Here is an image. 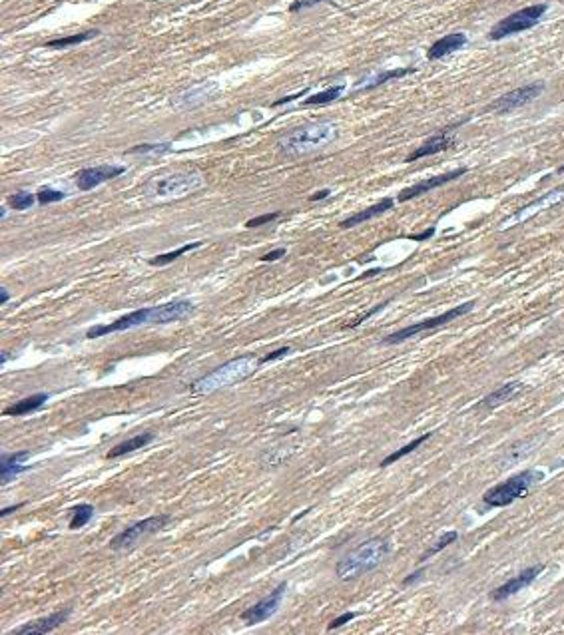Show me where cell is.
Here are the masks:
<instances>
[{"mask_svg":"<svg viewBox=\"0 0 564 635\" xmlns=\"http://www.w3.org/2000/svg\"><path fill=\"white\" fill-rule=\"evenodd\" d=\"M415 72V68H397V70H387V72H379V74H375L371 78H367V80H363V82H359V88H363V90H367V88H377V86H381V84L389 82V80H397V78H403V76H407V74H411Z\"/></svg>","mask_w":564,"mask_h":635,"instance_id":"24","label":"cell"},{"mask_svg":"<svg viewBox=\"0 0 564 635\" xmlns=\"http://www.w3.org/2000/svg\"><path fill=\"white\" fill-rule=\"evenodd\" d=\"M547 10H549L547 4H533V6H526L523 10L509 14L507 18L498 20L495 26L491 28L489 38L491 40H503L507 36H512V34H519V32H524L528 28L537 26L540 18L547 14Z\"/></svg>","mask_w":564,"mask_h":635,"instance_id":"6","label":"cell"},{"mask_svg":"<svg viewBox=\"0 0 564 635\" xmlns=\"http://www.w3.org/2000/svg\"><path fill=\"white\" fill-rule=\"evenodd\" d=\"M168 150H170V144H164V146L156 144V146H136V148L130 150V153H156V155H160Z\"/></svg>","mask_w":564,"mask_h":635,"instance_id":"34","label":"cell"},{"mask_svg":"<svg viewBox=\"0 0 564 635\" xmlns=\"http://www.w3.org/2000/svg\"><path fill=\"white\" fill-rule=\"evenodd\" d=\"M22 506H24V504H13V506L2 508V510H0V518H4V516H8V514H13V512H16V510H20Z\"/></svg>","mask_w":564,"mask_h":635,"instance_id":"41","label":"cell"},{"mask_svg":"<svg viewBox=\"0 0 564 635\" xmlns=\"http://www.w3.org/2000/svg\"><path fill=\"white\" fill-rule=\"evenodd\" d=\"M202 185H204V180L198 171H179V174H170L164 178L151 180L144 188V194L154 199H176V197L192 194Z\"/></svg>","mask_w":564,"mask_h":635,"instance_id":"5","label":"cell"},{"mask_svg":"<svg viewBox=\"0 0 564 635\" xmlns=\"http://www.w3.org/2000/svg\"><path fill=\"white\" fill-rule=\"evenodd\" d=\"M8 360V355H0V365H4Z\"/></svg>","mask_w":564,"mask_h":635,"instance_id":"47","label":"cell"},{"mask_svg":"<svg viewBox=\"0 0 564 635\" xmlns=\"http://www.w3.org/2000/svg\"><path fill=\"white\" fill-rule=\"evenodd\" d=\"M564 199V185L561 188H556V190H552L547 195H542V197H538L537 201H533V204H528V206H524L523 209H519L510 220L503 221V229L505 227H510V225H514V223H519V221H526L528 217H533L535 213L538 211H542V209L551 208L554 204H558V201H563Z\"/></svg>","mask_w":564,"mask_h":635,"instance_id":"16","label":"cell"},{"mask_svg":"<svg viewBox=\"0 0 564 635\" xmlns=\"http://www.w3.org/2000/svg\"><path fill=\"white\" fill-rule=\"evenodd\" d=\"M126 171V167L122 166H92L84 167L76 174V185L80 192H90L94 190L96 185L104 183V181L114 180L118 176H122Z\"/></svg>","mask_w":564,"mask_h":635,"instance_id":"12","label":"cell"},{"mask_svg":"<svg viewBox=\"0 0 564 635\" xmlns=\"http://www.w3.org/2000/svg\"><path fill=\"white\" fill-rule=\"evenodd\" d=\"M299 96H303V92H299V94H293V96L281 98V100H277V102H274V106H281V104H288V102H293V100H297Z\"/></svg>","mask_w":564,"mask_h":635,"instance_id":"43","label":"cell"},{"mask_svg":"<svg viewBox=\"0 0 564 635\" xmlns=\"http://www.w3.org/2000/svg\"><path fill=\"white\" fill-rule=\"evenodd\" d=\"M283 255H285V249L279 247V249H276V251H269V253H265V255H263V257H262V261H263V263L277 261V259H281V257H283Z\"/></svg>","mask_w":564,"mask_h":635,"instance_id":"40","label":"cell"},{"mask_svg":"<svg viewBox=\"0 0 564 635\" xmlns=\"http://www.w3.org/2000/svg\"><path fill=\"white\" fill-rule=\"evenodd\" d=\"M10 301V293L6 289H0V305H6Z\"/></svg>","mask_w":564,"mask_h":635,"instance_id":"46","label":"cell"},{"mask_svg":"<svg viewBox=\"0 0 564 635\" xmlns=\"http://www.w3.org/2000/svg\"><path fill=\"white\" fill-rule=\"evenodd\" d=\"M329 194H331L329 190H321V192H317V194L311 195V197H309V201H319V199H325V197H327Z\"/></svg>","mask_w":564,"mask_h":635,"instance_id":"44","label":"cell"},{"mask_svg":"<svg viewBox=\"0 0 564 635\" xmlns=\"http://www.w3.org/2000/svg\"><path fill=\"white\" fill-rule=\"evenodd\" d=\"M94 36H98V30H86V32L74 34V36H64V38H56V40L46 42V48H68V46H76V44L90 40Z\"/></svg>","mask_w":564,"mask_h":635,"instance_id":"27","label":"cell"},{"mask_svg":"<svg viewBox=\"0 0 564 635\" xmlns=\"http://www.w3.org/2000/svg\"><path fill=\"white\" fill-rule=\"evenodd\" d=\"M151 441H154V432H142L138 436H134L130 441L120 442L118 446H114L110 452H108V458H122V456L130 454V452H136L140 448L148 446Z\"/></svg>","mask_w":564,"mask_h":635,"instance_id":"23","label":"cell"},{"mask_svg":"<svg viewBox=\"0 0 564 635\" xmlns=\"http://www.w3.org/2000/svg\"><path fill=\"white\" fill-rule=\"evenodd\" d=\"M517 390H519V383H507V385H503V387L493 390L491 395H487L482 399L481 406H496V404H500L503 401H509Z\"/></svg>","mask_w":564,"mask_h":635,"instance_id":"26","label":"cell"},{"mask_svg":"<svg viewBox=\"0 0 564 635\" xmlns=\"http://www.w3.org/2000/svg\"><path fill=\"white\" fill-rule=\"evenodd\" d=\"M429 438H431V432H426V434H423V436H419V438H415L413 442H409V444H405V446H403V448H399V450H395V452H393V454H389V456H387V458H383V462H381V466H383V468H385V466H391V464H393V462H397V460H401V458H403V456L411 454V452H413V450H417V448H419V446H421V444H423V442H425V441H429Z\"/></svg>","mask_w":564,"mask_h":635,"instance_id":"28","label":"cell"},{"mask_svg":"<svg viewBox=\"0 0 564 635\" xmlns=\"http://www.w3.org/2000/svg\"><path fill=\"white\" fill-rule=\"evenodd\" d=\"M561 2H564V0H561Z\"/></svg>","mask_w":564,"mask_h":635,"instance_id":"48","label":"cell"},{"mask_svg":"<svg viewBox=\"0 0 564 635\" xmlns=\"http://www.w3.org/2000/svg\"><path fill=\"white\" fill-rule=\"evenodd\" d=\"M148 323H156V307L138 309V311H134V313H128L124 317L116 319L110 325H98V327H92V329H88L86 337H88V339H96V337H104V335H110V332L136 329V327L148 325Z\"/></svg>","mask_w":564,"mask_h":635,"instance_id":"9","label":"cell"},{"mask_svg":"<svg viewBox=\"0 0 564 635\" xmlns=\"http://www.w3.org/2000/svg\"><path fill=\"white\" fill-rule=\"evenodd\" d=\"M70 608H62L54 611V613H50V615H44L40 620H36V622H30L27 625H22V627H16L14 632H10V635H46L50 634V632H54L58 629L62 623L66 622L70 618Z\"/></svg>","mask_w":564,"mask_h":635,"instance_id":"14","label":"cell"},{"mask_svg":"<svg viewBox=\"0 0 564 635\" xmlns=\"http://www.w3.org/2000/svg\"><path fill=\"white\" fill-rule=\"evenodd\" d=\"M168 522H170L168 516H150V518H146V520H140L136 524L128 526V528L122 530L118 536H114L110 542V548L112 550H124V548H130V546L138 544L142 538L160 532Z\"/></svg>","mask_w":564,"mask_h":635,"instance_id":"8","label":"cell"},{"mask_svg":"<svg viewBox=\"0 0 564 635\" xmlns=\"http://www.w3.org/2000/svg\"><path fill=\"white\" fill-rule=\"evenodd\" d=\"M262 365V359H258L255 355L237 357V359L230 360V362L221 365L218 369H214L206 376L198 378L192 385V392L193 395H212V392L221 390V388L234 387L237 383L249 378Z\"/></svg>","mask_w":564,"mask_h":635,"instance_id":"3","label":"cell"},{"mask_svg":"<svg viewBox=\"0 0 564 635\" xmlns=\"http://www.w3.org/2000/svg\"><path fill=\"white\" fill-rule=\"evenodd\" d=\"M465 44H467V36H465L463 32L447 34V36H443V38H439V40L431 44V48H429V52H426V58H429V60H440V58H445V56L453 54L457 50H461Z\"/></svg>","mask_w":564,"mask_h":635,"instance_id":"19","label":"cell"},{"mask_svg":"<svg viewBox=\"0 0 564 635\" xmlns=\"http://www.w3.org/2000/svg\"><path fill=\"white\" fill-rule=\"evenodd\" d=\"M385 305H387V301H385V303L377 305V307H373L371 311H367V313H363V315H361V317L355 319V321H353V323H349V325H347V327H349V329H351V327H357V325H361V323H363V321H365V319H369V317H371V315H375V313H377V311H381V309H383V307H385Z\"/></svg>","mask_w":564,"mask_h":635,"instance_id":"38","label":"cell"},{"mask_svg":"<svg viewBox=\"0 0 564 635\" xmlns=\"http://www.w3.org/2000/svg\"><path fill=\"white\" fill-rule=\"evenodd\" d=\"M473 307H475V301H468V303L459 305V307H454V309H449V311L440 313V315H437V317L419 321V323H415V325H409V327H405V329H399V331L387 335L385 339H383V343H385V345H399V343L407 341V339H411V337L419 335V332L439 329V327L447 325V323H451V321H454V319L467 315L468 311H473Z\"/></svg>","mask_w":564,"mask_h":635,"instance_id":"7","label":"cell"},{"mask_svg":"<svg viewBox=\"0 0 564 635\" xmlns=\"http://www.w3.org/2000/svg\"><path fill=\"white\" fill-rule=\"evenodd\" d=\"M66 197V194L58 192V190H50V188H42L40 192L36 194V201L40 206H48V204H56V201H62Z\"/></svg>","mask_w":564,"mask_h":635,"instance_id":"33","label":"cell"},{"mask_svg":"<svg viewBox=\"0 0 564 635\" xmlns=\"http://www.w3.org/2000/svg\"><path fill=\"white\" fill-rule=\"evenodd\" d=\"M289 353H291V349H289V346H281V349H277V351H274V353H269L267 357H263L262 362H272V360L281 359V357H285V355H289Z\"/></svg>","mask_w":564,"mask_h":635,"instance_id":"39","label":"cell"},{"mask_svg":"<svg viewBox=\"0 0 564 635\" xmlns=\"http://www.w3.org/2000/svg\"><path fill=\"white\" fill-rule=\"evenodd\" d=\"M423 572H425V569H417V572H413L409 578H405V580H403V586H411L415 580H419V578H421V574H423Z\"/></svg>","mask_w":564,"mask_h":635,"instance_id":"42","label":"cell"},{"mask_svg":"<svg viewBox=\"0 0 564 635\" xmlns=\"http://www.w3.org/2000/svg\"><path fill=\"white\" fill-rule=\"evenodd\" d=\"M202 245V241H195V243H188V245H184V247L174 249V251H170V253H164V255H158V257H154L150 259V265L154 267H162V265H168V263L176 261L178 257H181L184 253H188V251H192V249L200 247Z\"/></svg>","mask_w":564,"mask_h":635,"instance_id":"30","label":"cell"},{"mask_svg":"<svg viewBox=\"0 0 564 635\" xmlns=\"http://www.w3.org/2000/svg\"><path fill=\"white\" fill-rule=\"evenodd\" d=\"M193 303L179 299V301H170L165 305H158L156 307V323L154 325H165V323H174V321H181V319L190 317L193 313Z\"/></svg>","mask_w":564,"mask_h":635,"instance_id":"18","label":"cell"},{"mask_svg":"<svg viewBox=\"0 0 564 635\" xmlns=\"http://www.w3.org/2000/svg\"><path fill=\"white\" fill-rule=\"evenodd\" d=\"M538 480H542V472H537V470H523V472L510 476L509 480L496 484L491 490H487L484 496H482V502H484L487 506H491V508H505V506H510L514 500L523 498L524 494L530 490V486L535 482H538Z\"/></svg>","mask_w":564,"mask_h":635,"instance_id":"4","label":"cell"},{"mask_svg":"<svg viewBox=\"0 0 564 635\" xmlns=\"http://www.w3.org/2000/svg\"><path fill=\"white\" fill-rule=\"evenodd\" d=\"M542 569H544L542 564H538V566H530V567H526V569H523L521 574H517L514 578H510L509 581H505L503 586H498V588H496L495 592L491 594L493 602H505V599H509V597H512L514 594H519V592L524 590V588H528V586H530V583H533V581L537 580L538 576L542 574Z\"/></svg>","mask_w":564,"mask_h":635,"instance_id":"13","label":"cell"},{"mask_svg":"<svg viewBox=\"0 0 564 635\" xmlns=\"http://www.w3.org/2000/svg\"><path fill=\"white\" fill-rule=\"evenodd\" d=\"M395 206V201L391 199V197H385V199H381L379 204H375L371 208L363 209V211H357V213H353V215H349L347 220H343L339 225L343 227V229H349V227H355L359 223H365V221L373 220V217H377V215H381V213H385L389 209H393Z\"/></svg>","mask_w":564,"mask_h":635,"instance_id":"20","label":"cell"},{"mask_svg":"<svg viewBox=\"0 0 564 635\" xmlns=\"http://www.w3.org/2000/svg\"><path fill=\"white\" fill-rule=\"evenodd\" d=\"M281 213L276 211V213H265V215H260V217H253V220H249L246 223V227L251 229V227H260V225H265V223H269V221H276Z\"/></svg>","mask_w":564,"mask_h":635,"instance_id":"35","label":"cell"},{"mask_svg":"<svg viewBox=\"0 0 564 635\" xmlns=\"http://www.w3.org/2000/svg\"><path fill=\"white\" fill-rule=\"evenodd\" d=\"M435 234V229H429V231H425V234H421V235H413V237H411V239H415V241H423V239H429V237H431V235Z\"/></svg>","mask_w":564,"mask_h":635,"instance_id":"45","label":"cell"},{"mask_svg":"<svg viewBox=\"0 0 564 635\" xmlns=\"http://www.w3.org/2000/svg\"><path fill=\"white\" fill-rule=\"evenodd\" d=\"M285 590H288V581H281L274 592H269L258 604H253L251 608L242 611V615H239L242 622L246 623V625H258V623L267 622L279 609V606H281V599L285 595Z\"/></svg>","mask_w":564,"mask_h":635,"instance_id":"10","label":"cell"},{"mask_svg":"<svg viewBox=\"0 0 564 635\" xmlns=\"http://www.w3.org/2000/svg\"><path fill=\"white\" fill-rule=\"evenodd\" d=\"M48 401V395L46 392H38V395H32V397H27V399H22V401L14 402L10 406H6L4 411H2V415L4 416H24L28 413H34V411H38L44 402Z\"/></svg>","mask_w":564,"mask_h":635,"instance_id":"22","label":"cell"},{"mask_svg":"<svg viewBox=\"0 0 564 635\" xmlns=\"http://www.w3.org/2000/svg\"><path fill=\"white\" fill-rule=\"evenodd\" d=\"M355 618H357V613H353V611H347V613H343V615L335 618V620H333V622H331L329 625H327V629H329V632H333V629H337V627H343L345 623H349L351 620H355Z\"/></svg>","mask_w":564,"mask_h":635,"instance_id":"36","label":"cell"},{"mask_svg":"<svg viewBox=\"0 0 564 635\" xmlns=\"http://www.w3.org/2000/svg\"><path fill=\"white\" fill-rule=\"evenodd\" d=\"M94 516V506L92 504H80L72 510V520H70V530H80L88 524Z\"/></svg>","mask_w":564,"mask_h":635,"instance_id":"29","label":"cell"},{"mask_svg":"<svg viewBox=\"0 0 564 635\" xmlns=\"http://www.w3.org/2000/svg\"><path fill=\"white\" fill-rule=\"evenodd\" d=\"M544 92V82H533L524 84L521 88H514L512 92L505 94V96L496 98L495 102L487 108L489 112H496V114H507V112L517 110L521 106H526L528 102H533Z\"/></svg>","mask_w":564,"mask_h":635,"instance_id":"11","label":"cell"},{"mask_svg":"<svg viewBox=\"0 0 564 635\" xmlns=\"http://www.w3.org/2000/svg\"><path fill=\"white\" fill-rule=\"evenodd\" d=\"M453 144L454 136L451 134V128H449V130H443V132H437L435 136H431V138L426 139L421 148H417L413 153H409V155H407V162H417V160L426 158V155L445 152V150H449Z\"/></svg>","mask_w":564,"mask_h":635,"instance_id":"17","label":"cell"},{"mask_svg":"<svg viewBox=\"0 0 564 635\" xmlns=\"http://www.w3.org/2000/svg\"><path fill=\"white\" fill-rule=\"evenodd\" d=\"M339 136V130L333 122H319V124H309L295 128L281 136L277 141V148L281 153L291 155V158H302L307 153H316L329 146Z\"/></svg>","mask_w":564,"mask_h":635,"instance_id":"2","label":"cell"},{"mask_svg":"<svg viewBox=\"0 0 564 635\" xmlns=\"http://www.w3.org/2000/svg\"><path fill=\"white\" fill-rule=\"evenodd\" d=\"M457 538H459V534H457V532H447V534H443V536H440V538L437 540V542H435V544H433V546H431V548H429L423 556H421V562H425V560H429L431 556H435V553H439L440 550H445L447 546H451L453 542H457Z\"/></svg>","mask_w":564,"mask_h":635,"instance_id":"31","label":"cell"},{"mask_svg":"<svg viewBox=\"0 0 564 635\" xmlns=\"http://www.w3.org/2000/svg\"><path fill=\"white\" fill-rule=\"evenodd\" d=\"M389 552H391L389 540L381 538V536L365 540L361 546H357L355 550H351V552L337 562L335 576L343 581L357 580L361 576L373 572L375 567L381 566L385 562L387 556H389Z\"/></svg>","mask_w":564,"mask_h":635,"instance_id":"1","label":"cell"},{"mask_svg":"<svg viewBox=\"0 0 564 635\" xmlns=\"http://www.w3.org/2000/svg\"><path fill=\"white\" fill-rule=\"evenodd\" d=\"M345 86H331L327 90H323V92H319V94H313V96L305 98L303 100V106H323V104H331V102H335L337 98L343 94Z\"/></svg>","mask_w":564,"mask_h":635,"instance_id":"25","label":"cell"},{"mask_svg":"<svg viewBox=\"0 0 564 635\" xmlns=\"http://www.w3.org/2000/svg\"><path fill=\"white\" fill-rule=\"evenodd\" d=\"M467 171H468L467 167H459V169L447 171V174H440V176H435V178L417 181L415 185H411V188H407V190H403V192H401L399 201H409V199L419 197V195L426 194V192H431V190H437V188L445 185V183H449V181L459 180V178H461V176H465Z\"/></svg>","mask_w":564,"mask_h":635,"instance_id":"15","label":"cell"},{"mask_svg":"<svg viewBox=\"0 0 564 635\" xmlns=\"http://www.w3.org/2000/svg\"><path fill=\"white\" fill-rule=\"evenodd\" d=\"M34 195L28 194V192H18V194H13L8 197V206L16 211H24V209H30L34 206Z\"/></svg>","mask_w":564,"mask_h":635,"instance_id":"32","label":"cell"},{"mask_svg":"<svg viewBox=\"0 0 564 635\" xmlns=\"http://www.w3.org/2000/svg\"><path fill=\"white\" fill-rule=\"evenodd\" d=\"M321 2H331V0H297V2H293V4L289 6V13H297V10H303V8H311V6H317V4H321Z\"/></svg>","mask_w":564,"mask_h":635,"instance_id":"37","label":"cell"},{"mask_svg":"<svg viewBox=\"0 0 564 635\" xmlns=\"http://www.w3.org/2000/svg\"><path fill=\"white\" fill-rule=\"evenodd\" d=\"M28 456H30L28 450L2 454V458H0V464H2V484H8L20 472H27L28 466H22V462L27 460Z\"/></svg>","mask_w":564,"mask_h":635,"instance_id":"21","label":"cell"}]
</instances>
